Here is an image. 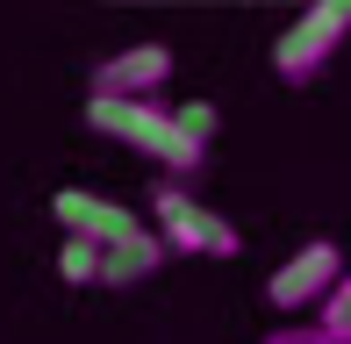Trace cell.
<instances>
[{
	"mask_svg": "<svg viewBox=\"0 0 351 344\" xmlns=\"http://www.w3.org/2000/svg\"><path fill=\"white\" fill-rule=\"evenodd\" d=\"M315 323H330V330H351V265H344V280H337V294H330V302L315 308Z\"/></svg>",
	"mask_w": 351,
	"mask_h": 344,
	"instance_id": "obj_11",
	"label": "cell"
},
{
	"mask_svg": "<svg viewBox=\"0 0 351 344\" xmlns=\"http://www.w3.org/2000/svg\"><path fill=\"white\" fill-rule=\"evenodd\" d=\"M172 79V43H130L93 65V101H158Z\"/></svg>",
	"mask_w": 351,
	"mask_h": 344,
	"instance_id": "obj_5",
	"label": "cell"
},
{
	"mask_svg": "<svg viewBox=\"0 0 351 344\" xmlns=\"http://www.w3.org/2000/svg\"><path fill=\"white\" fill-rule=\"evenodd\" d=\"M158 265H165V237H158V230H136L130 244H108L101 251V287H143Z\"/></svg>",
	"mask_w": 351,
	"mask_h": 344,
	"instance_id": "obj_7",
	"label": "cell"
},
{
	"mask_svg": "<svg viewBox=\"0 0 351 344\" xmlns=\"http://www.w3.org/2000/svg\"><path fill=\"white\" fill-rule=\"evenodd\" d=\"M86 122H93L101 136H115V144L143 151V158H158L180 186L208 165V158H201V151L180 136V115H172L165 101H86Z\"/></svg>",
	"mask_w": 351,
	"mask_h": 344,
	"instance_id": "obj_1",
	"label": "cell"
},
{
	"mask_svg": "<svg viewBox=\"0 0 351 344\" xmlns=\"http://www.w3.org/2000/svg\"><path fill=\"white\" fill-rule=\"evenodd\" d=\"M337 280H344V258H337V244H301L287 265H273V280H265V302L273 308H323L330 294H337Z\"/></svg>",
	"mask_w": 351,
	"mask_h": 344,
	"instance_id": "obj_4",
	"label": "cell"
},
{
	"mask_svg": "<svg viewBox=\"0 0 351 344\" xmlns=\"http://www.w3.org/2000/svg\"><path fill=\"white\" fill-rule=\"evenodd\" d=\"M172 115H180V136H186V144L201 151V158H208V144H215V122H222V115H215L208 101H180Z\"/></svg>",
	"mask_w": 351,
	"mask_h": 344,
	"instance_id": "obj_9",
	"label": "cell"
},
{
	"mask_svg": "<svg viewBox=\"0 0 351 344\" xmlns=\"http://www.w3.org/2000/svg\"><path fill=\"white\" fill-rule=\"evenodd\" d=\"M51 223L65 230V237H86V244H130L136 237V208H122V201H108V194H86V186H65V194H51Z\"/></svg>",
	"mask_w": 351,
	"mask_h": 344,
	"instance_id": "obj_6",
	"label": "cell"
},
{
	"mask_svg": "<svg viewBox=\"0 0 351 344\" xmlns=\"http://www.w3.org/2000/svg\"><path fill=\"white\" fill-rule=\"evenodd\" d=\"M265 344H351V330H330V323H301V330H273Z\"/></svg>",
	"mask_w": 351,
	"mask_h": 344,
	"instance_id": "obj_10",
	"label": "cell"
},
{
	"mask_svg": "<svg viewBox=\"0 0 351 344\" xmlns=\"http://www.w3.org/2000/svg\"><path fill=\"white\" fill-rule=\"evenodd\" d=\"M351 36V0H323V8H301L294 22L273 36V72L287 86H308L315 72L337 58V43Z\"/></svg>",
	"mask_w": 351,
	"mask_h": 344,
	"instance_id": "obj_2",
	"label": "cell"
},
{
	"mask_svg": "<svg viewBox=\"0 0 351 344\" xmlns=\"http://www.w3.org/2000/svg\"><path fill=\"white\" fill-rule=\"evenodd\" d=\"M58 273H65L72 287H101V244L65 237V244H58Z\"/></svg>",
	"mask_w": 351,
	"mask_h": 344,
	"instance_id": "obj_8",
	"label": "cell"
},
{
	"mask_svg": "<svg viewBox=\"0 0 351 344\" xmlns=\"http://www.w3.org/2000/svg\"><path fill=\"white\" fill-rule=\"evenodd\" d=\"M151 223H158V237H165V251H201V258H237V230L222 223L215 208H201L194 194H186L180 180H158L151 186Z\"/></svg>",
	"mask_w": 351,
	"mask_h": 344,
	"instance_id": "obj_3",
	"label": "cell"
}]
</instances>
